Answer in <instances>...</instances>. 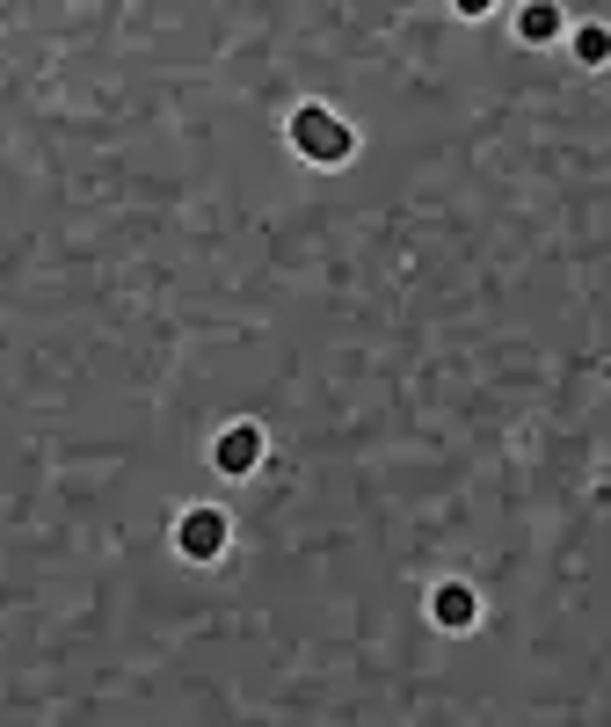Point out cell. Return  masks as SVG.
I'll return each instance as SVG.
<instances>
[{
    "mask_svg": "<svg viewBox=\"0 0 611 727\" xmlns=\"http://www.w3.org/2000/svg\"><path fill=\"white\" fill-rule=\"evenodd\" d=\"M255 451H262L255 430H227L219 436V473H255Z\"/></svg>",
    "mask_w": 611,
    "mask_h": 727,
    "instance_id": "3957f363",
    "label": "cell"
},
{
    "mask_svg": "<svg viewBox=\"0 0 611 727\" xmlns=\"http://www.w3.org/2000/svg\"><path fill=\"white\" fill-rule=\"evenodd\" d=\"M495 0H459V15H488Z\"/></svg>",
    "mask_w": 611,
    "mask_h": 727,
    "instance_id": "52a82bcc",
    "label": "cell"
},
{
    "mask_svg": "<svg viewBox=\"0 0 611 727\" xmlns=\"http://www.w3.org/2000/svg\"><path fill=\"white\" fill-rule=\"evenodd\" d=\"M576 52H582V59H590V66H597V59L611 52V36H604V30H582V36H576Z\"/></svg>",
    "mask_w": 611,
    "mask_h": 727,
    "instance_id": "8992f818",
    "label": "cell"
},
{
    "mask_svg": "<svg viewBox=\"0 0 611 727\" xmlns=\"http://www.w3.org/2000/svg\"><path fill=\"white\" fill-rule=\"evenodd\" d=\"M292 131H298V146H306L314 160H343V154H349V131L328 117V109H298Z\"/></svg>",
    "mask_w": 611,
    "mask_h": 727,
    "instance_id": "6da1fadb",
    "label": "cell"
},
{
    "mask_svg": "<svg viewBox=\"0 0 611 727\" xmlns=\"http://www.w3.org/2000/svg\"><path fill=\"white\" fill-rule=\"evenodd\" d=\"M219 546H227V517H219V509H190V517H182V554L211 560Z\"/></svg>",
    "mask_w": 611,
    "mask_h": 727,
    "instance_id": "7a4b0ae2",
    "label": "cell"
},
{
    "mask_svg": "<svg viewBox=\"0 0 611 727\" xmlns=\"http://www.w3.org/2000/svg\"><path fill=\"white\" fill-rule=\"evenodd\" d=\"M554 30H560V15L546 0H531V8H524V36H554Z\"/></svg>",
    "mask_w": 611,
    "mask_h": 727,
    "instance_id": "5b68a950",
    "label": "cell"
},
{
    "mask_svg": "<svg viewBox=\"0 0 611 727\" xmlns=\"http://www.w3.org/2000/svg\"><path fill=\"white\" fill-rule=\"evenodd\" d=\"M436 619H444V625H466L473 619V597H466V589H436Z\"/></svg>",
    "mask_w": 611,
    "mask_h": 727,
    "instance_id": "277c9868",
    "label": "cell"
}]
</instances>
